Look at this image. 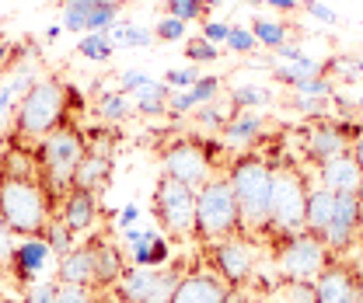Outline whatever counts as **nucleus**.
<instances>
[{
    "mask_svg": "<svg viewBox=\"0 0 363 303\" xmlns=\"http://www.w3.org/2000/svg\"><path fill=\"white\" fill-rule=\"evenodd\" d=\"M0 217L14 237H43L45 223L52 219V202L39 174L0 171Z\"/></svg>",
    "mask_w": 363,
    "mask_h": 303,
    "instance_id": "nucleus-4",
    "label": "nucleus"
},
{
    "mask_svg": "<svg viewBox=\"0 0 363 303\" xmlns=\"http://www.w3.org/2000/svg\"><path fill=\"white\" fill-rule=\"evenodd\" d=\"M301 7H304L315 21H321V25H335V21H339V14H335L332 7H325L321 0H301Z\"/></svg>",
    "mask_w": 363,
    "mask_h": 303,
    "instance_id": "nucleus-48",
    "label": "nucleus"
},
{
    "mask_svg": "<svg viewBox=\"0 0 363 303\" xmlns=\"http://www.w3.org/2000/svg\"><path fill=\"white\" fill-rule=\"evenodd\" d=\"M52 258H56V255H52V248L45 244L43 237H18V244H14L11 255H7V272L14 275V282L28 286V282L45 279L43 272Z\"/></svg>",
    "mask_w": 363,
    "mask_h": 303,
    "instance_id": "nucleus-14",
    "label": "nucleus"
},
{
    "mask_svg": "<svg viewBox=\"0 0 363 303\" xmlns=\"http://www.w3.org/2000/svg\"><path fill=\"white\" fill-rule=\"evenodd\" d=\"M360 241H363V206H360Z\"/></svg>",
    "mask_w": 363,
    "mask_h": 303,
    "instance_id": "nucleus-60",
    "label": "nucleus"
},
{
    "mask_svg": "<svg viewBox=\"0 0 363 303\" xmlns=\"http://www.w3.org/2000/svg\"><path fill=\"white\" fill-rule=\"evenodd\" d=\"M14 105H18V94L11 91V84H4V87H0V119H4V115H7Z\"/></svg>",
    "mask_w": 363,
    "mask_h": 303,
    "instance_id": "nucleus-53",
    "label": "nucleus"
},
{
    "mask_svg": "<svg viewBox=\"0 0 363 303\" xmlns=\"http://www.w3.org/2000/svg\"><path fill=\"white\" fill-rule=\"evenodd\" d=\"M161 174L175 178V181L189 185V188H199V185H206V181L217 174V161H213V150H210V143H203V139H192V136L175 139V143H172V147L161 154Z\"/></svg>",
    "mask_w": 363,
    "mask_h": 303,
    "instance_id": "nucleus-11",
    "label": "nucleus"
},
{
    "mask_svg": "<svg viewBox=\"0 0 363 303\" xmlns=\"http://www.w3.org/2000/svg\"><path fill=\"white\" fill-rule=\"evenodd\" d=\"M252 35H255V42L266 45V49H279V45L290 42V25H283V21H272V18H252Z\"/></svg>",
    "mask_w": 363,
    "mask_h": 303,
    "instance_id": "nucleus-28",
    "label": "nucleus"
},
{
    "mask_svg": "<svg viewBox=\"0 0 363 303\" xmlns=\"http://www.w3.org/2000/svg\"><path fill=\"white\" fill-rule=\"evenodd\" d=\"M164 11H168L172 18L185 21V25H192V21H206V11L199 7V0H164Z\"/></svg>",
    "mask_w": 363,
    "mask_h": 303,
    "instance_id": "nucleus-40",
    "label": "nucleus"
},
{
    "mask_svg": "<svg viewBox=\"0 0 363 303\" xmlns=\"http://www.w3.org/2000/svg\"><path fill=\"white\" fill-rule=\"evenodd\" d=\"M154 39H157V42H185V39H189V25L179 21V18H172V14H164V18L154 25Z\"/></svg>",
    "mask_w": 363,
    "mask_h": 303,
    "instance_id": "nucleus-38",
    "label": "nucleus"
},
{
    "mask_svg": "<svg viewBox=\"0 0 363 303\" xmlns=\"http://www.w3.org/2000/svg\"><path fill=\"white\" fill-rule=\"evenodd\" d=\"M185 275L182 265H161V268H136L130 265L112 290L119 303H172V293Z\"/></svg>",
    "mask_w": 363,
    "mask_h": 303,
    "instance_id": "nucleus-10",
    "label": "nucleus"
},
{
    "mask_svg": "<svg viewBox=\"0 0 363 303\" xmlns=\"http://www.w3.org/2000/svg\"><path fill=\"white\" fill-rule=\"evenodd\" d=\"M91 112L98 115V122L119 126V122H126V119L133 115V98L123 94V91H101V94H98V105H94Z\"/></svg>",
    "mask_w": 363,
    "mask_h": 303,
    "instance_id": "nucleus-24",
    "label": "nucleus"
},
{
    "mask_svg": "<svg viewBox=\"0 0 363 303\" xmlns=\"http://www.w3.org/2000/svg\"><path fill=\"white\" fill-rule=\"evenodd\" d=\"M325 77H328V81H346V84H357V81H363V56H346V52H335V56L325 63Z\"/></svg>",
    "mask_w": 363,
    "mask_h": 303,
    "instance_id": "nucleus-29",
    "label": "nucleus"
},
{
    "mask_svg": "<svg viewBox=\"0 0 363 303\" xmlns=\"http://www.w3.org/2000/svg\"><path fill=\"white\" fill-rule=\"evenodd\" d=\"M220 4H224V0H199V7H203V11H206V14H210V11H217V7H220Z\"/></svg>",
    "mask_w": 363,
    "mask_h": 303,
    "instance_id": "nucleus-58",
    "label": "nucleus"
},
{
    "mask_svg": "<svg viewBox=\"0 0 363 303\" xmlns=\"http://www.w3.org/2000/svg\"><path fill=\"white\" fill-rule=\"evenodd\" d=\"M56 210H60L56 217L63 219L74 234H88L91 227H94V219H98V213H101L98 195H94V192H84V188H70V192L60 199Z\"/></svg>",
    "mask_w": 363,
    "mask_h": 303,
    "instance_id": "nucleus-18",
    "label": "nucleus"
},
{
    "mask_svg": "<svg viewBox=\"0 0 363 303\" xmlns=\"http://www.w3.org/2000/svg\"><path fill=\"white\" fill-rule=\"evenodd\" d=\"M266 7L279 11V14H294V11L301 7V0H266Z\"/></svg>",
    "mask_w": 363,
    "mask_h": 303,
    "instance_id": "nucleus-54",
    "label": "nucleus"
},
{
    "mask_svg": "<svg viewBox=\"0 0 363 303\" xmlns=\"http://www.w3.org/2000/svg\"><path fill=\"white\" fill-rule=\"evenodd\" d=\"M308 178L294 164H272V206H269V227L276 241L301 234L304 230V206H308Z\"/></svg>",
    "mask_w": 363,
    "mask_h": 303,
    "instance_id": "nucleus-6",
    "label": "nucleus"
},
{
    "mask_svg": "<svg viewBox=\"0 0 363 303\" xmlns=\"http://www.w3.org/2000/svg\"><path fill=\"white\" fill-rule=\"evenodd\" d=\"M168 98H172V87L164 81H150L136 94L133 101V112L143 115V119H157V115H168Z\"/></svg>",
    "mask_w": 363,
    "mask_h": 303,
    "instance_id": "nucleus-25",
    "label": "nucleus"
},
{
    "mask_svg": "<svg viewBox=\"0 0 363 303\" xmlns=\"http://www.w3.org/2000/svg\"><path fill=\"white\" fill-rule=\"evenodd\" d=\"M60 35H63V25H49L45 28V42H56Z\"/></svg>",
    "mask_w": 363,
    "mask_h": 303,
    "instance_id": "nucleus-56",
    "label": "nucleus"
},
{
    "mask_svg": "<svg viewBox=\"0 0 363 303\" xmlns=\"http://www.w3.org/2000/svg\"><path fill=\"white\" fill-rule=\"evenodd\" d=\"M63 98H67V112H70V119H74V115H81V112H88V94L74 84V81H67V84H63Z\"/></svg>",
    "mask_w": 363,
    "mask_h": 303,
    "instance_id": "nucleus-45",
    "label": "nucleus"
},
{
    "mask_svg": "<svg viewBox=\"0 0 363 303\" xmlns=\"http://www.w3.org/2000/svg\"><path fill=\"white\" fill-rule=\"evenodd\" d=\"M63 122H74L67 112V98H63V81L60 77H39L28 87L18 105H14V126L11 136L18 147L25 143H39L43 136L60 130Z\"/></svg>",
    "mask_w": 363,
    "mask_h": 303,
    "instance_id": "nucleus-3",
    "label": "nucleus"
},
{
    "mask_svg": "<svg viewBox=\"0 0 363 303\" xmlns=\"http://www.w3.org/2000/svg\"><path fill=\"white\" fill-rule=\"evenodd\" d=\"M255 241L248 234H234V237H224V241H213L206 248V268L224 282L227 290H241L252 272H255Z\"/></svg>",
    "mask_w": 363,
    "mask_h": 303,
    "instance_id": "nucleus-9",
    "label": "nucleus"
},
{
    "mask_svg": "<svg viewBox=\"0 0 363 303\" xmlns=\"http://www.w3.org/2000/svg\"><path fill=\"white\" fill-rule=\"evenodd\" d=\"M172 261V244L157 234L154 241H150V268H161V265H168Z\"/></svg>",
    "mask_w": 363,
    "mask_h": 303,
    "instance_id": "nucleus-49",
    "label": "nucleus"
},
{
    "mask_svg": "<svg viewBox=\"0 0 363 303\" xmlns=\"http://www.w3.org/2000/svg\"><path fill=\"white\" fill-rule=\"evenodd\" d=\"M272 94L266 84H238L230 91V105H234V112H255V108H266L272 105Z\"/></svg>",
    "mask_w": 363,
    "mask_h": 303,
    "instance_id": "nucleus-27",
    "label": "nucleus"
},
{
    "mask_svg": "<svg viewBox=\"0 0 363 303\" xmlns=\"http://www.w3.org/2000/svg\"><path fill=\"white\" fill-rule=\"evenodd\" d=\"M150 199H154V219L168 237L185 241V237L196 234V188L161 174Z\"/></svg>",
    "mask_w": 363,
    "mask_h": 303,
    "instance_id": "nucleus-8",
    "label": "nucleus"
},
{
    "mask_svg": "<svg viewBox=\"0 0 363 303\" xmlns=\"http://www.w3.org/2000/svg\"><path fill=\"white\" fill-rule=\"evenodd\" d=\"M227 49L230 52H238V56H252L259 42H255V35H252V28H245V25H230V35H227Z\"/></svg>",
    "mask_w": 363,
    "mask_h": 303,
    "instance_id": "nucleus-41",
    "label": "nucleus"
},
{
    "mask_svg": "<svg viewBox=\"0 0 363 303\" xmlns=\"http://www.w3.org/2000/svg\"><path fill=\"white\" fill-rule=\"evenodd\" d=\"M360 192H335V210H332V223L325 230V244L332 255H342L353 248V241L360 237Z\"/></svg>",
    "mask_w": 363,
    "mask_h": 303,
    "instance_id": "nucleus-13",
    "label": "nucleus"
},
{
    "mask_svg": "<svg viewBox=\"0 0 363 303\" xmlns=\"http://www.w3.org/2000/svg\"><path fill=\"white\" fill-rule=\"evenodd\" d=\"M60 4V25H63V32H70V35H84L88 32V18L94 14V7L101 4V0H56Z\"/></svg>",
    "mask_w": 363,
    "mask_h": 303,
    "instance_id": "nucleus-26",
    "label": "nucleus"
},
{
    "mask_svg": "<svg viewBox=\"0 0 363 303\" xmlns=\"http://www.w3.org/2000/svg\"><path fill=\"white\" fill-rule=\"evenodd\" d=\"M360 108H363V101H360Z\"/></svg>",
    "mask_w": 363,
    "mask_h": 303,
    "instance_id": "nucleus-61",
    "label": "nucleus"
},
{
    "mask_svg": "<svg viewBox=\"0 0 363 303\" xmlns=\"http://www.w3.org/2000/svg\"><path fill=\"white\" fill-rule=\"evenodd\" d=\"M84 154H88V136L77 122H63L60 130H52L35 143L39 181L52 206H60V199L74 188V171L84 161Z\"/></svg>",
    "mask_w": 363,
    "mask_h": 303,
    "instance_id": "nucleus-1",
    "label": "nucleus"
},
{
    "mask_svg": "<svg viewBox=\"0 0 363 303\" xmlns=\"http://www.w3.org/2000/svg\"><path fill=\"white\" fill-rule=\"evenodd\" d=\"M136 219H140V206H136V202H126V206L119 210L116 227H119V230H130V227H136Z\"/></svg>",
    "mask_w": 363,
    "mask_h": 303,
    "instance_id": "nucleus-51",
    "label": "nucleus"
},
{
    "mask_svg": "<svg viewBox=\"0 0 363 303\" xmlns=\"http://www.w3.org/2000/svg\"><path fill=\"white\" fill-rule=\"evenodd\" d=\"M276 303H315V282H294V279H279Z\"/></svg>",
    "mask_w": 363,
    "mask_h": 303,
    "instance_id": "nucleus-35",
    "label": "nucleus"
},
{
    "mask_svg": "<svg viewBox=\"0 0 363 303\" xmlns=\"http://www.w3.org/2000/svg\"><path fill=\"white\" fill-rule=\"evenodd\" d=\"M294 94L297 98H321V101H332L335 98V81H328L325 74H318V77H301V81H294Z\"/></svg>",
    "mask_w": 363,
    "mask_h": 303,
    "instance_id": "nucleus-33",
    "label": "nucleus"
},
{
    "mask_svg": "<svg viewBox=\"0 0 363 303\" xmlns=\"http://www.w3.org/2000/svg\"><path fill=\"white\" fill-rule=\"evenodd\" d=\"M224 52H220V45L206 42L203 35H196V39H185V59H189V67H203V63H217Z\"/></svg>",
    "mask_w": 363,
    "mask_h": 303,
    "instance_id": "nucleus-34",
    "label": "nucleus"
},
{
    "mask_svg": "<svg viewBox=\"0 0 363 303\" xmlns=\"http://www.w3.org/2000/svg\"><path fill=\"white\" fill-rule=\"evenodd\" d=\"M234 234H245L241 213H238V199L230 192L227 174H213L206 185L196 188V241L213 244Z\"/></svg>",
    "mask_w": 363,
    "mask_h": 303,
    "instance_id": "nucleus-5",
    "label": "nucleus"
},
{
    "mask_svg": "<svg viewBox=\"0 0 363 303\" xmlns=\"http://www.w3.org/2000/svg\"><path fill=\"white\" fill-rule=\"evenodd\" d=\"M199 77H203V74H199L196 67H179V70H168L161 81L172 87V91H192V84H196Z\"/></svg>",
    "mask_w": 363,
    "mask_h": 303,
    "instance_id": "nucleus-44",
    "label": "nucleus"
},
{
    "mask_svg": "<svg viewBox=\"0 0 363 303\" xmlns=\"http://www.w3.org/2000/svg\"><path fill=\"white\" fill-rule=\"evenodd\" d=\"M56 282H77V286H94V251L91 241L77 244L74 251H67L56 265Z\"/></svg>",
    "mask_w": 363,
    "mask_h": 303,
    "instance_id": "nucleus-21",
    "label": "nucleus"
},
{
    "mask_svg": "<svg viewBox=\"0 0 363 303\" xmlns=\"http://www.w3.org/2000/svg\"><path fill=\"white\" fill-rule=\"evenodd\" d=\"M245 4H252V7H262V4H266V0H245Z\"/></svg>",
    "mask_w": 363,
    "mask_h": 303,
    "instance_id": "nucleus-59",
    "label": "nucleus"
},
{
    "mask_svg": "<svg viewBox=\"0 0 363 303\" xmlns=\"http://www.w3.org/2000/svg\"><path fill=\"white\" fill-rule=\"evenodd\" d=\"M112 174H116V157L88 150V154H84V161H81V164H77V171H74V188H84V192L101 195V192L108 188Z\"/></svg>",
    "mask_w": 363,
    "mask_h": 303,
    "instance_id": "nucleus-20",
    "label": "nucleus"
},
{
    "mask_svg": "<svg viewBox=\"0 0 363 303\" xmlns=\"http://www.w3.org/2000/svg\"><path fill=\"white\" fill-rule=\"evenodd\" d=\"M168 112H172V115H189V112H196V98H192V91H172V98H168Z\"/></svg>",
    "mask_w": 363,
    "mask_h": 303,
    "instance_id": "nucleus-47",
    "label": "nucleus"
},
{
    "mask_svg": "<svg viewBox=\"0 0 363 303\" xmlns=\"http://www.w3.org/2000/svg\"><path fill=\"white\" fill-rule=\"evenodd\" d=\"M77 52L84 59H91V63H108L116 56V45H112V39L105 32H88V35L77 39Z\"/></svg>",
    "mask_w": 363,
    "mask_h": 303,
    "instance_id": "nucleus-32",
    "label": "nucleus"
},
{
    "mask_svg": "<svg viewBox=\"0 0 363 303\" xmlns=\"http://www.w3.org/2000/svg\"><path fill=\"white\" fill-rule=\"evenodd\" d=\"M325 105H328V101H321V98H294L290 108H297V112H304V115H321Z\"/></svg>",
    "mask_w": 363,
    "mask_h": 303,
    "instance_id": "nucleus-50",
    "label": "nucleus"
},
{
    "mask_svg": "<svg viewBox=\"0 0 363 303\" xmlns=\"http://www.w3.org/2000/svg\"><path fill=\"white\" fill-rule=\"evenodd\" d=\"M328 265H332V251H328L325 237H318L311 230H301V234H290V237L276 241V272H279V279L315 282Z\"/></svg>",
    "mask_w": 363,
    "mask_h": 303,
    "instance_id": "nucleus-7",
    "label": "nucleus"
},
{
    "mask_svg": "<svg viewBox=\"0 0 363 303\" xmlns=\"http://www.w3.org/2000/svg\"><path fill=\"white\" fill-rule=\"evenodd\" d=\"M43 241L52 248V255H56V258H63L67 251H74V248L81 244V241H77V234H74V230H70V227H67L60 217H52L49 223H45Z\"/></svg>",
    "mask_w": 363,
    "mask_h": 303,
    "instance_id": "nucleus-30",
    "label": "nucleus"
},
{
    "mask_svg": "<svg viewBox=\"0 0 363 303\" xmlns=\"http://www.w3.org/2000/svg\"><path fill=\"white\" fill-rule=\"evenodd\" d=\"M192 115H196V122H199L203 130L220 132V130H224V126H227V119H230L234 112H227L224 105H217V101H210V105H199V108H196Z\"/></svg>",
    "mask_w": 363,
    "mask_h": 303,
    "instance_id": "nucleus-37",
    "label": "nucleus"
},
{
    "mask_svg": "<svg viewBox=\"0 0 363 303\" xmlns=\"http://www.w3.org/2000/svg\"><path fill=\"white\" fill-rule=\"evenodd\" d=\"M318 185L328 192H360L363 195V171L353 161V154H339L325 164H318Z\"/></svg>",
    "mask_w": 363,
    "mask_h": 303,
    "instance_id": "nucleus-17",
    "label": "nucleus"
},
{
    "mask_svg": "<svg viewBox=\"0 0 363 303\" xmlns=\"http://www.w3.org/2000/svg\"><path fill=\"white\" fill-rule=\"evenodd\" d=\"M227 181L238 199V213L245 234H266L272 206V164L259 154H238L227 164Z\"/></svg>",
    "mask_w": 363,
    "mask_h": 303,
    "instance_id": "nucleus-2",
    "label": "nucleus"
},
{
    "mask_svg": "<svg viewBox=\"0 0 363 303\" xmlns=\"http://www.w3.org/2000/svg\"><path fill=\"white\" fill-rule=\"evenodd\" d=\"M220 87H224V77H217V74H203V77L192 84L196 108H199V105H210V101H217V98H220Z\"/></svg>",
    "mask_w": 363,
    "mask_h": 303,
    "instance_id": "nucleus-39",
    "label": "nucleus"
},
{
    "mask_svg": "<svg viewBox=\"0 0 363 303\" xmlns=\"http://www.w3.org/2000/svg\"><path fill=\"white\" fill-rule=\"evenodd\" d=\"M11 63V42H0V70Z\"/></svg>",
    "mask_w": 363,
    "mask_h": 303,
    "instance_id": "nucleus-57",
    "label": "nucleus"
},
{
    "mask_svg": "<svg viewBox=\"0 0 363 303\" xmlns=\"http://www.w3.org/2000/svg\"><path fill=\"white\" fill-rule=\"evenodd\" d=\"M150 81H154V77H150L147 70H123V74L116 77V91H123V94H130V98H133V94H140Z\"/></svg>",
    "mask_w": 363,
    "mask_h": 303,
    "instance_id": "nucleus-43",
    "label": "nucleus"
},
{
    "mask_svg": "<svg viewBox=\"0 0 363 303\" xmlns=\"http://www.w3.org/2000/svg\"><path fill=\"white\" fill-rule=\"evenodd\" d=\"M262 132H266V119L259 115V112H234L230 119H227V126L220 130L227 147H234V150H248L255 139H262Z\"/></svg>",
    "mask_w": 363,
    "mask_h": 303,
    "instance_id": "nucleus-22",
    "label": "nucleus"
},
{
    "mask_svg": "<svg viewBox=\"0 0 363 303\" xmlns=\"http://www.w3.org/2000/svg\"><path fill=\"white\" fill-rule=\"evenodd\" d=\"M357 136H360V126L318 119V122H311V126L304 130V157H308L311 164H325V161L346 154Z\"/></svg>",
    "mask_w": 363,
    "mask_h": 303,
    "instance_id": "nucleus-12",
    "label": "nucleus"
},
{
    "mask_svg": "<svg viewBox=\"0 0 363 303\" xmlns=\"http://www.w3.org/2000/svg\"><path fill=\"white\" fill-rule=\"evenodd\" d=\"M227 290L224 282L210 272V268H192L185 272L172 293V303H227Z\"/></svg>",
    "mask_w": 363,
    "mask_h": 303,
    "instance_id": "nucleus-15",
    "label": "nucleus"
},
{
    "mask_svg": "<svg viewBox=\"0 0 363 303\" xmlns=\"http://www.w3.org/2000/svg\"><path fill=\"white\" fill-rule=\"evenodd\" d=\"M21 303H56V279H39V282H28Z\"/></svg>",
    "mask_w": 363,
    "mask_h": 303,
    "instance_id": "nucleus-42",
    "label": "nucleus"
},
{
    "mask_svg": "<svg viewBox=\"0 0 363 303\" xmlns=\"http://www.w3.org/2000/svg\"><path fill=\"white\" fill-rule=\"evenodd\" d=\"M315 303H357V272L332 261L315 279Z\"/></svg>",
    "mask_w": 363,
    "mask_h": 303,
    "instance_id": "nucleus-19",
    "label": "nucleus"
},
{
    "mask_svg": "<svg viewBox=\"0 0 363 303\" xmlns=\"http://www.w3.org/2000/svg\"><path fill=\"white\" fill-rule=\"evenodd\" d=\"M11 248H14V234H11V227L4 223V217H0V261H7Z\"/></svg>",
    "mask_w": 363,
    "mask_h": 303,
    "instance_id": "nucleus-52",
    "label": "nucleus"
},
{
    "mask_svg": "<svg viewBox=\"0 0 363 303\" xmlns=\"http://www.w3.org/2000/svg\"><path fill=\"white\" fill-rule=\"evenodd\" d=\"M91 241V251H94V290L101 293H112L126 272V258H123V248H116L108 237L94 234L88 237Z\"/></svg>",
    "mask_w": 363,
    "mask_h": 303,
    "instance_id": "nucleus-16",
    "label": "nucleus"
},
{
    "mask_svg": "<svg viewBox=\"0 0 363 303\" xmlns=\"http://www.w3.org/2000/svg\"><path fill=\"white\" fill-rule=\"evenodd\" d=\"M199 35H203L206 42H213V45H227V35H230V21H210V18H206V25L199 28Z\"/></svg>",
    "mask_w": 363,
    "mask_h": 303,
    "instance_id": "nucleus-46",
    "label": "nucleus"
},
{
    "mask_svg": "<svg viewBox=\"0 0 363 303\" xmlns=\"http://www.w3.org/2000/svg\"><path fill=\"white\" fill-rule=\"evenodd\" d=\"M332 210H335V192H328L321 185H311L308 188V206H304V230L325 237V230L332 223Z\"/></svg>",
    "mask_w": 363,
    "mask_h": 303,
    "instance_id": "nucleus-23",
    "label": "nucleus"
},
{
    "mask_svg": "<svg viewBox=\"0 0 363 303\" xmlns=\"http://www.w3.org/2000/svg\"><path fill=\"white\" fill-rule=\"evenodd\" d=\"M350 154H353V161L360 164V171H363V130H360V136L350 143Z\"/></svg>",
    "mask_w": 363,
    "mask_h": 303,
    "instance_id": "nucleus-55",
    "label": "nucleus"
},
{
    "mask_svg": "<svg viewBox=\"0 0 363 303\" xmlns=\"http://www.w3.org/2000/svg\"><path fill=\"white\" fill-rule=\"evenodd\" d=\"M56 303H101V290L77 286V282H56Z\"/></svg>",
    "mask_w": 363,
    "mask_h": 303,
    "instance_id": "nucleus-36",
    "label": "nucleus"
},
{
    "mask_svg": "<svg viewBox=\"0 0 363 303\" xmlns=\"http://www.w3.org/2000/svg\"><path fill=\"white\" fill-rule=\"evenodd\" d=\"M108 39H112V45L119 49H147V45L154 42V32L150 28H143V25H130V21H119L112 32H108Z\"/></svg>",
    "mask_w": 363,
    "mask_h": 303,
    "instance_id": "nucleus-31",
    "label": "nucleus"
}]
</instances>
